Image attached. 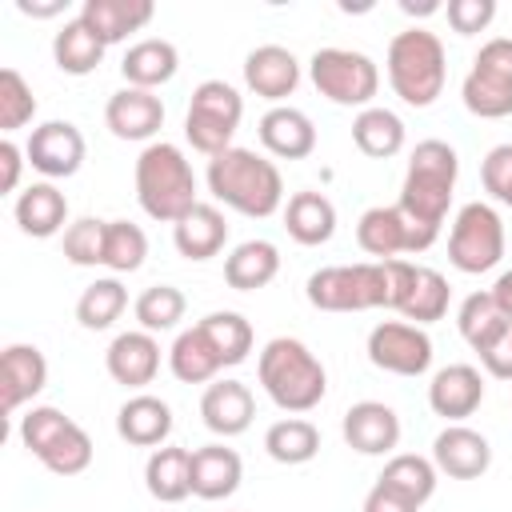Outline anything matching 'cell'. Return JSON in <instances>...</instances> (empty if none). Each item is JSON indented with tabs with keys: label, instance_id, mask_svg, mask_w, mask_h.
<instances>
[{
	"label": "cell",
	"instance_id": "obj_1",
	"mask_svg": "<svg viewBox=\"0 0 512 512\" xmlns=\"http://www.w3.org/2000/svg\"><path fill=\"white\" fill-rule=\"evenodd\" d=\"M208 192L216 196V204L240 216H252V220H264L284 208L280 168L268 156L252 148H236V144L208 160Z\"/></svg>",
	"mask_w": 512,
	"mask_h": 512
},
{
	"label": "cell",
	"instance_id": "obj_2",
	"mask_svg": "<svg viewBox=\"0 0 512 512\" xmlns=\"http://www.w3.org/2000/svg\"><path fill=\"white\" fill-rule=\"evenodd\" d=\"M256 376H260V388L268 392V400L280 412H292V416L312 412L328 392V372H324L320 356L296 336L268 340L260 348Z\"/></svg>",
	"mask_w": 512,
	"mask_h": 512
},
{
	"label": "cell",
	"instance_id": "obj_3",
	"mask_svg": "<svg viewBox=\"0 0 512 512\" xmlns=\"http://www.w3.org/2000/svg\"><path fill=\"white\" fill-rule=\"evenodd\" d=\"M136 204L144 208L148 220L160 224H176L184 212H192L196 200V172L184 156L180 144L168 140H152L144 144V152L136 156Z\"/></svg>",
	"mask_w": 512,
	"mask_h": 512
},
{
	"label": "cell",
	"instance_id": "obj_4",
	"mask_svg": "<svg viewBox=\"0 0 512 512\" xmlns=\"http://www.w3.org/2000/svg\"><path fill=\"white\" fill-rule=\"evenodd\" d=\"M456 176H460V156L452 144L444 140H420L408 156V172H404V188H400V212L428 228L440 232L448 208H452V192H456Z\"/></svg>",
	"mask_w": 512,
	"mask_h": 512
},
{
	"label": "cell",
	"instance_id": "obj_5",
	"mask_svg": "<svg viewBox=\"0 0 512 512\" xmlns=\"http://www.w3.org/2000/svg\"><path fill=\"white\" fill-rule=\"evenodd\" d=\"M384 72L392 92L408 104V108H428L436 104V96L444 92L448 80V56L436 32L428 28H404L388 40V56H384Z\"/></svg>",
	"mask_w": 512,
	"mask_h": 512
},
{
	"label": "cell",
	"instance_id": "obj_6",
	"mask_svg": "<svg viewBox=\"0 0 512 512\" xmlns=\"http://www.w3.org/2000/svg\"><path fill=\"white\" fill-rule=\"evenodd\" d=\"M308 304L320 312H368L388 308V268L384 260L328 264L308 276Z\"/></svg>",
	"mask_w": 512,
	"mask_h": 512
},
{
	"label": "cell",
	"instance_id": "obj_7",
	"mask_svg": "<svg viewBox=\"0 0 512 512\" xmlns=\"http://www.w3.org/2000/svg\"><path fill=\"white\" fill-rule=\"evenodd\" d=\"M240 120H244V96L228 80H200L184 112V136L196 152L212 160L232 148Z\"/></svg>",
	"mask_w": 512,
	"mask_h": 512
},
{
	"label": "cell",
	"instance_id": "obj_8",
	"mask_svg": "<svg viewBox=\"0 0 512 512\" xmlns=\"http://www.w3.org/2000/svg\"><path fill=\"white\" fill-rule=\"evenodd\" d=\"M316 92L340 108H372L380 92V68L356 48H316L308 60Z\"/></svg>",
	"mask_w": 512,
	"mask_h": 512
},
{
	"label": "cell",
	"instance_id": "obj_9",
	"mask_svg": "<svg viewBox=\"0 0 512 512\" xmlns=\"http://www.w3.org/2000/svg\"><path fill=\"white\" fill-rule=\"evenodd\" d=\"M464 108L480 120L512 116V36H492L472 56V68L460 84Z\"/></svg>",
	"mask_w": 512,
	"mask_h": 512
},
{
	"label": "cell",
	"instance_id": "obj_10",
	"mask_svg": "<svg viewBox=\"0 0 512 512\" xmlns=\"http://www.w3.org/2000/svg\"><path fill=\"white\" fill-rule=\"evenodd\" d=\"M504 256V220L492 204L472 200L456 212L452 232H448V260L464 276L492 272Z\"/></svg>",
	"mask_w": 512,
	"mask_h": 512
},
{
	"label": "cell",
	"instance_id": "obj_11",
	"mask_svg": "<svg viewBox=\"0 0 512 512\" xmlns=\"http://www.w3.org/2000/svg\"><path fill=\"white\" fill-rule=\"evenodd\" d=\"M440 232H428L420 224H412L400 204H376L368 212H360L356 220V244L372 256V260H400V252H428L436 244Z\"/></svg>",
	"mask_w": 512,
	"mask_h": 512
},
{
	"label": "cell",
	"instance_id": "obj_12",
	"mask_svg": "<svg viewBox=\"0 0 512 512\" xmlns=\"http://www.w3.org/2000/svg\"><path fill=\"white\" fill-rule=\"evenodd\" d=\"M368 360L392 376H424L432 368V336L408 320H384L368 332Z\"/></svg>",
	"mask_w": 512,
	"mask_h": 512
},
{
	"label": "cell",
	"instance_id": "obj_13",
	"mask_svg": "<svg viewBox=\"0 0 512 512\" xmlns=\"http://www.w3.org/2000/svg\"><path fill=\"white\" fill-rule=\"evenodd\" d=\"M24 152H28V164L44 180H68V176L80 172L88 144H84V132L72 120H44L28 132Z\"/></svg>",
	"mask_w": 512,
	"mask_h": 512
},
{
	"label": "cell",
	"instance_id": "obj_14",
	"mask_svg": "<svg viewBox=\"0 0 512 512\" xmlns=\"http://www.w3.org/2000/svg\"><path fill=\"white\" fill-rule=\"evenodd\" d=\"M340 432L344 444L360 456H392V448L400 444V416L384 400H356L344 412Z\"/></svg>",
	"mask_w": 512,
	"mask_h": 512
},
{
	"label": "cell",
	"instance_id": "obj_15",
	"mask_svg": "<svg viewBox=\"0 0 512 512\" xmlns=\"http://www.w3.org/2000/svg\"><path fill=\"white\" fill-rule=\"evenodd\" d=\"M104 124L116 140H148L164 128V100L148 88H120L104 104Z\"/></svg>",
	"mask_w": 512,
	"mask_h": 512
},
{
	"label": "cell",
	"instance_id": "obj_16",
	"mask_svg": "<svg viewBox=\"0 0 512 512\" xmlns=\"http://www.w3.org/2000/svg\"><path fill=\"white\" fill-rule=\"evenodd\" d=\"M432 464H436V472H444L452 480H480L492 464V444L484 432H476L468 424H448L432 440Z\"/></svg>",
	"mask_w": 512,
	"mask_h": 512
},
{
	"label": "cell",
	"instance_id": "obj_17",
	"mask_svg": "<svg viewBox=\"0 0 512 512\" xmlns=\"http://www.w3.org/2000/svg\"><path fill=\"white\" fill-rule=\"evenodd\" d=\"M48 384V360L36 344H8L0 352V404L8 416H16L32 396H40Z\"/></svg>",
	"mask_w": 512,
	"mask_h": 512
},
{
	"label": "cell",
	"instance_id": "obj_18",
	"mask_svg": "<svg viewBox=\"0 0 512 512\" xmlns=\"http://www.w3.org/2000/svg\"><path fill=\"white\" fill-rule=\"evenodd\" d=\"M484 404V376L472 364H448L428 384V408L448 424H464Z\"/></svg>",
	"mask_w": 512,
	"mask_h": 512
},
{
	"label": "cell",
	"instance_id": "obj_19",
	"mask_svg": "<svg viewBox=\"0 0 512 512\" xmlns=\"http://www.w3.org/2000/svg\"><path fill=\"white\" fill-rule=\"evenodd\" d=\"M244 84L248 92H256L260 100H288L300 84V60L284 48V44H260L244 56Z\"/></svg>",
	"mask_w": 512,
	"mask_h": 512
},
{
	"label": "cell",
	"instance_id": "obj_20",
	"mask_svg": "<svg viewBox=\"0 0 512 512\" xmlns=\"http://www.w3.org/2000/svg\"><path fill=\"white\" fill-rule=\"evenodd\" d=\"M256 132H260L264 152H272L276 160H304L316 152V124L308 112H300L292 104H272L260 116Z\"/></svg>",
	"mask_w": 512,
	"mask_h": 512
},
{
	"label": "cell",
	"instance_id": "obj_21",
	"mask_svg": "<svg viewBox=\"0 0 512 512\" xmlns=\"http://www.w3.org/2000/svg\"><path fill=\"white\" fill-rule=\"evenodd\" d=\"M200 416H204V428L216 432V436H240L252 428V416H256V396L244 380H212L200 396Z\"/></svg>",
	"mask_w": 512,
	"mask_h": 512
},
{
	"label": "cell",
	"instance_id": "obj_22",
	"mask_svg": "<svg viewBox=\"0 0 512 512\" xmlns=\"http://www.w3.org/2000/svg\"><path fill=\"white\" fill-rule=\"evenodd\" d=\"M104 368H108V376H112L116 384H124V388H144V384H152L156 372H160V340H156L152 332H144V328L120 332V336L108 344V352H104Z\"/></svg>",
	"mask_w": 512,
	"mask_h": 512
},
{
	"label": "cell",
	"instance_id": "obj_23",
	"mask_svg": "<svg viewBox=\"0 0 512 512\" xmlns=\"http://www.w3.org/2000/svg\"><path fill=\"white\" fill-rule=\"evenodd\" d=\"M116 436L132 448H164L172 436V408L152 392H136L116 412Z\"/></svg>",
	"mask_w": 512,
	"mask_h": 512
},
{
	"label": "cell",
	"instance_id": "obj_24",
	"mask_svg": "<svg viewBox=\"0 0 512 512\" xmlns=\"http://www.w3.org/2000/svg\"><path fill=\"white\" fill-rule=\"evenodd\" d=\"M12 216H16V224H20L24 236L48 240V236L64 232V224H68V196L52 180H36V184H28L16 196Z\"/></svg>",
	"mask_w": 512,
	"mask_h": 512
},
{
	"label": "cell",
	"instance_id": "obj_25",
	"mask_svg": "<svg viewBox=\"0 0 512 512\" xmlns=\"http://www.w3.org/2000/svg\"><path fill=\"white\" fill-rule=\"evenodd\" d=\"M172 244H176V252L184 260H196V264L220 256V248L228 244V220H224V212L216 204H204L200 200L192 212H184L172 224Z\"/></svg>",
	"mask_w": 512,
	"mask_h": 512
},
{
	"label": "cell",
	"instance_id": "obj_26",
	"mask_svg": "<svg viewBox=\"0 0 512 512\" xmlns=\"http://www.w3.org/2000/svg\"><path fill=\"white\" fill-rule=\"evenodd\" d=\"M244 480V460L228 444L192 448V496L196 500H228Z\"/></svg>",
	"mask_w": 512,
	"mask_h": 512
},
{
	"label": "cell",
	"instance_id": "obj_27",
	"mask_svg": "<svg viewBox=\"0 0 512 512\" xmlns=\"http://www.w3.org/2000/svg\"><path fill=\"white\" fill-rule=\"evenodd\" d=\"M176 68H180V52H176V44L164 40V36H144V40L128 44V52H124V60H120L124 84H128V88H148V92L164 88V84L176 76Z\"/></svg>",
	"mask_w": 512,
	"mask_h": 512
},
{
	"label": "cell",
	"instance_id": "obj_28",
	"mask_svg": "<svg viewBox=\"0 0 512 512\" xmlns=\"http://www.w3.org/2000/svg\"><path fill=\"white\" fill-rule=\"evenodd\" d=\"M156 16L152 0H84L80 4V20L104 40V44H120L132 32H140L148 20Z\"/></svg>",
	"mask_w": 512,
	"mask_h": 512
},
{
	"label": "cell",
	"instance_id": "obj_29",
	"mask_svg": "<svg viewBox=\"0 0 512 512\" xmlns=\"http://www.w3.org/2000/svg\"><path fill=\"white\" fill-rule=\"evenodd\" d=\"M144 488L152 500L160 504H180L192 496V452L180 444H164L152 448L148 464H144Z\"/></svg>",
	"mask_w": 512,
	"mask_h": 512
},
{
	"label": "cell",
	"instance_id": "obj_30",
	"mask_svg": "<svg viewBox=\"0 0 512 512\" xmlns=\"http://www.w3.org/2000/svg\"><path fill=\"white\" fill-rule=\"evenodd\" d=\"M284 228L304 248L328 244L336 236V204L324 192H292L284 204Z\"/></svg>",
	"mask_w": 512,
	"mask_h": 512
},
{
	"label": "cell",
	"instance_id": "obj_31",
	"mask_svg": "<svg viewBox=\"0 0 512 512\" xmlns=\"http://www.w3.org/2000/svg\"><path fill=\"white\" fill-rule=\"evenodd\" d=\"M276 272H280V248L272 240H244L224 260V280L236 292L268 288L276 280Z\"/></svg>",
	"mask_w": 512,
	"mask_h": 512
},
{
	"label": "cell",
	"instance_id": "obj_32",
	"mask_svg": "<svg viewBox=\"0 0 512 512\" xmlns=\"http://www.w3.org/2000/svg\"><path fill=\"white\" fill-rule=\"evenodd\" d=\"M376 484L392 488V492L404 496L412 508H424V504L432 500L436 484H440V472H436V464H432L428 456H416V452H392L388 464L380 468Z\"/></svg>",
	"mask_w": 512,
	"mask_h": 512
},
{
	"label": "cell",
	"instance_id": "obj_33",
	"mask_svg": "<svg viewBox=\"0 0 512 512\" xmlns=\"http://www.w3.org/2000/svg\"><path fill=\"white\" fill-rule=\"evenodd\" d=\"M168 368H172V376H176L180 384H212L216 372L224 368V360H220V352L212 348V340L204 336V328L192 324V328H184V332L172 340V348H168Z\"/></svg>",
	"mask_w": 512,
	"mask_h": 512
},
{
	"label": "cell",
	"instance_id": "obj_34",
	"mask_svg": "<svg viewBox=\"0 0 512 512\" xmlns=\"http://www.w3.org/2000/svg\"><path fill=\"white\" fill-rule=\"evenodd\" d=\"M404 140H408L404 120L392 108L372 104V108H360L352 120V144L372 160H392L404 148Z\"/></svg>",
	"mask_w": 512,
	"mask_h": 512
},
{
	"label": "cell",
	"instance_id": "obj_35",
	"mask_svg": "<svg viewBox=\"0 0 512 512\" xmlns=\"http://www.w3.org/2000/svg\"><path fill=\"white\" fill-rule=\"evenodd\" d=\"M104 52H108V44H104L80 16L68 20V24L52 36V60H56V68H60L64 76H88V72H96L100 60H104Z\"/></svg>",
	"mask_w": 512,
	"mask_h": 512
},
{
	"label": "cell",
	"instance_id": "obj_36",
	"mask_svg": "<svg viewBox=\"0 0 512 512\" xmlns=\"http://www.w3.org/2000/svg\"><path fill=\"white\" fill-rule=\"evenodd\" d=\"M448 300H452L448 280H444L436 268L416 264V268H412V280H408V292H404V304H400V316H404L408 324H420V328H424V324L444 320Z\"/></svg>",
	"mask_w": 512,
	"mask_h": 512
},
{
	"label": "cell",
	"instance_id": "obj_37",
	"mask_svg": "<svg viewBox=\"0 0 512 512\" xmlns=\"http://www.w3.org/2000/svg\"><path fill=\"white\" fill-rule=\"evenodd\" d=\"M264 452L276 464H308L320 452V428L304 416H284L264 432Z\"/></svg>",
	"mask_w": 512,
	"mask_h": 512
},
{
	"label": "cell",
	"instance_id": "obj_38",
	"mask_svg": "<svg viewBox=\"0 0 512 512\" xmlns=\"http://www.w3.org/2000/svg\"><path fill=\"white\" fill-rule=\"evenodd\" d=\"M124 308H128V288H124L116 276H100V280H92V284L80 292V300H76V320H80V328H88V332H104V328H112V324L124 316Z\"/></svg>",
	"mask_w": 512,
	"mask_h": 512
},
{
	"label": "cell",
	"instance_id": "obj_39",
	"mask_svg": "<svg viewBox=\"0 0 512 512\" xmlns=\"http://www.w3.org/2000/svg\"><path fill=\"white\" fill-rule=\"evenodd\" d=\"M200 328H204V336L212 340V348L220 352L224 368L244 364L248 352H252V344H256L252 324H248L240 312H228V308H224V312H208V316L200 320Z\"/></svg>",
	"mask_w": 512,
	"mask_h": 512
},
{
	"label": "cell",
	"instance_id": "obj_40",
	"mask_svg": "<svg viewBox=\"0 0 512 512\" xmlns=\"http://www.w3.org/2000/svg\"><path fill=\"white\" fill-rule=\"evenodd\" d=\"M132 312H136L140 328L156 336V332H172V328L184 320L188 300H184V292H180L176 284H152V288H144V292L136 296Z\"/></svg>",
	"mask_w": 512,
	"mask_h": 512
},
{
	"label": "cell",
	"instance_id": "obj_41",
	"mask_svg": "<svg viewBox=\"0 0 512 512\" xmlns=\"http://www.w3.org/2000/svg\"><path fill=\"white\" fill-rule=\"evenodd\" d=\"M504 324H508V316L500 312V304L492 300V292H472V296H464V304H460V312H456V328H460V336H464V344H468L472 352H480Z\"/></svg>",
	"mask_w": 512,
	"mask_h": 512
},
{
	"label": "cell",
	"instance_id": "obj_42",
	"mask_svg": "<svg viewBox=\"0 0 512 512\" xmlns=\"http://www.w3.org/2000/svg\"><path fill=\"white\" fill-rule=\"evenodd\" d=\"M92 452H96V448H92V436L72 420L36 460H40L52 476H80V472L92 464Z\"/></svg>",
	"mask_w": 512,
	"mask_h": 512
},
{
	"label": "cell",
	"instance_id": "obj_43",
	"mask_svg": "<svg viewBox=\"0 0 512 512\" xmlns=\"http://www.w3.org/2000/svg\"><path fill=\"white\" fill-rule=\"evenodd\" d=\"M148 260V236L132 220H108L104 232V268L112 272H136Z\"/></svg>",
	"mask_w": 512,
	"mask_h": 512
},
{
	"label": "cell",
	"instance_id": "obj_44",
	"mask_svg": "<svg viewBox=\"0 0 512 512\" xmlns=\"http://www.w3.org/2000/svg\"><path fill=\"white\" fill-rule=\"evenodd\" d=\"M32 116H36V96L28 80L16 68H0V132L12 136L16 128L32 124Z\"/></svg>",
	"mask_w": 512,
	"mask_h": 512
},
{
	"label": "cell",
	"instance_id": "obj_45",
	"mask_svg": "<svg viewBox=\"0 0 512 512\" xmlns=\"http://www.w3.org/2000/svg\"><path fill=\"white\" fill-rule=\"evenodd\" d=\"M104 232H108V220H96V216L72 220L64 228V260L76 264V268L104 264Z\"/></svg>",
	"mask_w": 512,
	"mask_h": 512
},
{
	"label": "cell",
	"instance_id": "obj_46",
	"mask_svg": "<svg viewBox=\"0 0 512 512\" xmlns=\"http://www.w3.org/2000/svg\"><path fill=\"white\" fill-rule=\"evenodd\" d=\"M72 424V416H64L60 408H52V404H36V408H28L24 416H20V444L32 452V456H40L64 428Z\"/></svg>",
	"mask_w": 512,
	"mask_h": 512
},
{
	"label": "cell",
	"instance_id": "obj_47",
	"mask_svg": "<svg viewBox=\"0 0 512 512\" xmlns=\"http://www.w3.org/2000/svg\"><path fill=\"white\" fill-rule=\"evenodd\" d=\"M480 180H484V192L492 200L512 208V144L488 148V156L480 160Z\"/></svg>",
	"mask_w": 512,
	"mask_h": 512
},
{
	"label": "cell",
	"instance_id": "obj_48",
	"mask_svg": "<svg viewBox=\"0 0 512 512\" xmlns=\"http://www.w3.org/2000/svg\"><path fill=\"white\" fill-rule=\"evenodd\" d=\"M448 24L460 36H476L496 20V0H448Z\"/></svg>",
	"mask_w": 512,
	"mask_h": 512
},
{
	"label": "cell",
	"instance_id": "obj_49",
	"mask_svg": "<svg viewBox=\"0 0 512 512\" xmlns=\"http://www.w3.org/2000/svg\"><path fill=\"white\" fill-rule=\"evenodd\" d=\"M480 356V364H484V372L488 376H496V380H512V320L476 352Z\"/></svg>",
	"mask_w": 512,
	"mask_h": 512
},
{
	"label": "cell",
	"instance_id": "obj_50",
	"mask_svg": "<svg viewBox=\"0 0 512 512\" xmlns=\"http://www.w3.org/2000/svg\"><path fill=\"white\" fill-rule=\"evenodd\" d=\"M24 164H28V152H24L12 136H4V140H0V192H16V188H20Z\"/></svg>",
	"mask_w": 512,
	"mask_h": 512
},
{
	"label": "cell",
	"instance_id": "obj_51",
	"mask_svg": "<svg viewBox=\"0 0 512 512\" xmlns=\"http://www.w3.org/2000/svg\"><path fill=\"white\" fill-rule=\"evenodd\" d=\"M360 512H420V508H412L404 496H396L392 488H384V484H372L368 488V496H364V508Z\"/></svg>",
	"mask_w": 512,
	"mask_h": 512
},
{
	"label": "cell",
	"instance_id": "obj_52",
	"mask_svg": "<svg viewBox=\"0 0 512 512\" xmlns=\"http://www.w3.org/2000/svg\"><path fill=\"white\" fill-rule=\"evenodd\" d=\"M488 292H492V300L500 304V312L512 320V272H500V276H496V284H492Z\"/></svg>",
	"mask_w": 512,
	"mask_h": 512
},
{
	"label": "cell",
	"instance_id": "obj_53",
	"mask_svg": "<svg viewBox=\"0 0 512 512\" xmlns=\"http://www.w3.org/2000/svg\"><path fill=\"white\" fill-rule=\"evenodd\" d=\"M16 8H20L24 16L48 20V16H60V12H64V0H48V4H36V0H16Z\"/></svg>",
	"mask_w": 512,
	"mask_h": 512
},
{
	"label": "cell",
	"instance_id": "obj_54",
	"mask_svg": "<svg viewBox=\"0 0 512 512\" xmlns=\"http://www.w3.org/2000/svg\"><path fill=\"white\" fill-rule=\"evenodd\" d=\"M400 8H404L408 16H416V12H420V16H428V12H436L440 4H412V0H400Z\"/></svg>",
	"mask_w": 512,
	"mask_h": 512
}]
</instances>
